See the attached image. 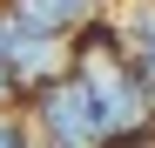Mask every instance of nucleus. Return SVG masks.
Listing matches in <instances>:
<instances>
[{
  "mask_svg": "<svg viewBox=\"0 0 155 148\" xmlns=\"http://www.w3.org/2000/svg\"><path fill=\"white\" fill-rule=\"evenodd\" d=\"M108 148H155V135H148V141H108Z\"/></svg>",
  "mask_w": 155,
  "mask_h": 148,
  "instance_id": "nucleus-5",
  "label": "nucleus"
},
{
  "mask_svg": "<svg viewBox=\"0 0 155 148\" xmlns=\"http://www.w3.org/2000/svg\"><path fill=\"white\" fill-rule=\"evenodd\" d=\"M0 148H34V135H27V114L0 108Z\"/></svg>",
  "mask_w": 155,
  "mask_h": 148,
  "instance_id": "nucleus-4",
  "label": "nucleus"
},
{
  "mask_svg": "<svg viewBox=\"0 0 155 148\" xmlns=\"http://www.w3.org/2000/svg\"><path fill=\"white\" fill-rule=\"evenodd\" d=\"M7 67H14V88L20 101L27 94H41L47 81H61V74L74 67V40H54V34H27L7 20Z\"/></svg>",
  "mask_w": 155,
  "mask_h": 148,
  "instance_id": "nucleus-2",
  "label": "nucleus"
},
{
  "mask_svg": "<svg viewBox=\"0 0 155 148\" xmlns=\"http://www.w3.org/2000/svg\"><path fill=\"white\" fill-rule=\"evenodd\" d=\"M121 40H128V54H135L148 74H155V0H142V7H121Z\"/></svg>",
  "mask_w": 155,
  "mask_h": 148,
  "instance_id": "nucleus-3",
  "label": "nucleus"
},
{
  "mask_svg": "<svg viewBox=\"0 0 155 148\" xmlns=\"http://www.w3.org/2000/svg\"><path fill=\"white\" fill-rule=\"evenodd\" d=\"M27 128H34V148H108L101 108L74 67L61 81H47L41 94H27Z\"/></svg>",
  "mask_w": 155,
  "mask_h": 148,
  "instance_id": "nucleus-1",
  "label": "nucleus"
}]
</instances>
